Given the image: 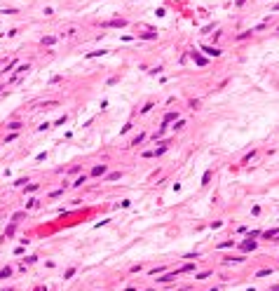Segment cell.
Listing matches in <instances>:
<instances>
[{
	"label": "cell",
	"instance_id": "1",
	"mask_svg": "<svg viewBox=\"0 0 279 291\" xmlns=\"http://www.w3.org/2000/svg\"><path fill=\"white\" fill-rule=\"evenodd\" d=\"M204 52L209 54V57H218L220 54V49H216V47H204Z\"/></svg>",
	"mask_w": 279,
	"mask_h": 291
},
{
	"label": "cell",
	"instance_id": "2",
	"mask_svg": "<svg viewBox=\"0 0 279 291\" xmlns=\"http://www.w3.org/2000/svg\"><path fill=\"white\" fill-rule=\"evenodd\" d=\"M263 235L270 240V237H274V235H279V230H267V232H263Z\"/></svg>",
	"mask_w": 279,
	"mask_h": 291
},
{
	"label": "cell",
	"instance_id": "4",
	"mask_svg": "<svg viewBox=\"0 0 279 291\" xmlns=\"http://www.w3.org/2000/svg\"><path fill=\"white\" fill-rule=\"evenodd\" d=\"M267 291H279V286H272V289H267Z\"/></svg>",
	"mask_w": 279,
	"mask_h": 291
},
{
	"label": "cell",
	"instance_id": "3",
	"mask_svg": "<svg viewBox=\"0 0 279 291\" xmlns=\"http://www.w3.org/2000/svg\"><path fill=\"white\" fill-rule=\"evenodd\" d=\"M103 171H106V167H103V165H101V167H96V169H94V174H96V176H99V174H103Z\"/></svg>",
	"mask_w": 279,
	"mask_h": 291
}]
</instances>
